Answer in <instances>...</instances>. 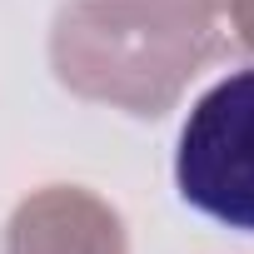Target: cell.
<instances>
[{
  "instance_id": "7a4b0ae2",
  "label": "cell",
  "mask_w": 254,
  "mask_h": 254,
  "mask_svg": "<svg viewBox=\"0 0 254 254\" xmlns=\"http://www.w3.org/2000/svg\"><path fill=\"white\" fill-rule=\"evenodd\" d=\"M175 185L204 219L254 234V65L194 100L175 145Z\"/></svg>"
},
{
  "instance_id": "6da1fadb",
  "label": "cell",
  "mask_w": 254,
  "mask_h": 254,
  "mask_svg": "<svg viewBox=\"0 0 254 254\" xmlns=\"http://www.w3.org/2000/svg\"><path fill=\"white\" fill-rule=\"evenodd\" d=\"M219 15L224 0H65L50 70L80 100L160 120L219 50Z\"/></svg>"
},
{
  "instance_id": "277c9868",
  "label": "cell",
  "mask_w": 254,
  "mask_h": 254,
  "mask_svg": "<svg viewBox=\"0 0 254 254\" xmlns=\"http://www.w3.org/2000/svg\"><path fill=\"white\" fill-rule=\"evenodd\" d=\"M224 5H229V25H234L239 45L254 50V0H224Z\"/></svg>"
},
{
  "instance_id": "3957f363",
  "label": "cell",
  "mask_w": 254,
  "mask_h": 254,
  "mask_svg": "<svg viewBox=\"0 0 254 254\" xmlns=\"http://www.w3.org/2000/svg\"><path fill=\"white\" fill-rule=\"evenodd\" d=\"M0 254H130V234L120 209L95 190L45 185L15 204Z\"/></svg>"
}]
</instances>
